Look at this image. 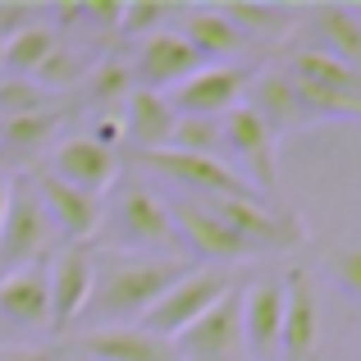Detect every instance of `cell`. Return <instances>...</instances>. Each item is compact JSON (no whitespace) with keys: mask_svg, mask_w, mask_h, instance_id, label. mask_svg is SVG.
<instances>
[{"mask_svg":"<svg viewBox=\"0 0 361 361\" xmlns=\"http://www.w3.org/2000/svg\"><path fill=\"white\" fill-rule=\"evenodd\" d=\"M183 270H188V261H169V256L92 252V293L78 316V329L87 334V329L137 325Z\"/></svg>","mask_w":361,"mask_h":361,"instance_id":"obj_1","label":"cell"},{"mask_svg":"<svg viewBox=\"0 0 361 361\" xmlns=\"http://www.w3.org/2000/svg\"><path fill=\"white\" fill-rule=\"evenodd\" d=\"M97 238L106 243L101 252H133V256H169V261H188L160 188L147 183L137 169H123L115 183H110V192L101 197V229H97Z\"/></svg>","mask_w":361,"mask_h":361,"instance_id":"obj_2","label":"cell"},{"mask_svg":"<svg viewBox=\"0 0 361 361\" xmlns=\"http://www.w3.org/2000/svg\"><path fill=\"white\" fill-rule=\"evenodd\" d=\"M279 69L298 92L302 115H307L311 128L361 119V69L334 60L325 51H311V46H283Z\"/></svg>","mask_w":361,"mask_h":361,"instance_id":"obj_3","label":"cell"},{"mask_svg":"<svg viewBox=\"0 0 361 361\" xmlns=\"http://www.w3.org/2000/svg\"><path fill=\"white\" fill-rule=\"evenodd\" d=\"M243 274L238 270H215V265H188L183 274H178L174 283H169L165 293H160V302L147 311V316L137 320L147 334L156 338H169L174 343L178 334H183L192 320H202L206 311L215 307V302L224 298V293L238 288Z\"/></svg>","mask_w":361,"mask_h":361,"instance_id":"obj_4","label":"cell"},{"mask_svg":"<svg viewBox=\"0 0 361 361\" xmlns=\"http://www.w3.org/2000/svg\"><path fill=\"white\" fill-rule=\"evenodd\" d=\"M202 206L220 224H229L256 256L298 252V247L307 243V224H302L288 206L265 202V197H215V202H202Z\"/></svg>","mask_w":361,"mask_h":361,"instance_id":"obj_5","label":"cell"},{"mask_svg":"<svg viewBox=\"0 0 361 361\" xmlns=\"http://www.w3.org/2000/svg\"><path fill=\"white\" fill-rule=\"evenodd\" d=\"M51 247H55V233H51L42 202H37L32 174H9L5 220H0V274L46 261Z\"/></svg>","mask_w":361,"mask_h":361,"instance_id":"obj_6","label":"cell"},{"mask_svg":"<svg viewBox=\"0 0 361 361\" xmlns=\"http://www.w3.org/2000/svg\"><path fill=\"white\" fill-rule=\"evenodd\" d=\"M325 348V307L320 283L307 265L283 270V320H279V353L274 361H316Z\"/></svg>","mask_w":361,"mask_h":361,"instance_id":"obj_7","label":"cell"},{"mask_svg":"<svg viewBox=\"0 0 361 361\" xmlns=\"http://www.w3.org/2000/svg\"><path fill=\"white\" fill-rule=\"evenodd\" d=\"M220 133H224V165H229L256 197L274 202V197H279V147L270 142V133L256 123V115L247 106L229 110V115L220 119Z\"/></svg>","mask_w":361,"mask_h":361,"instance_id":"obj_8","label":"cell"},{"mask_svg":"<svg viewBox=\"0 0 361 361\" xmlns=\"http://www.w3.org/2000/svg\"><path fill=\"white\" fill-rule=\"evenodd\" d=\"M247 82H252V60L243 64H202L192 78H183L174 92H165L169 110L178 119H224L243 106Z\"/></svg>","mask_w":361,"mask_h":361,"instance_id":"obj_9","label":"cell"},{"mask_svg":"<svg viewBox=\"0 0 361 361\" xmlns=\"http://www.w3.org/2000/svg\"><path fill=\"white\" fill-rule=\"evenodd\" d=\"M279 320H283V270H261L238 283V325L243 357L274 361L279 353Z\"/></svg>","mask_w":361,"mask_h":361,"instance_id":"obj_10","label":"cell"},{"mask_svg":"<svg viewBox=\"0 0 361 361\" xmlns=\"http://www.w3.org/2000/svg\"><path fill=\"white\" fill-rule=\"evenodd\" d=\"M37 169H46L51 178L78 188V192H92V197H106L110 183L123 174L119 151L101 147L97 137H87V133H69V137H60L51 147V156H46V165H37Z\"/></svg>","mask_w":361,"mask_h":361,"instance_id":"obj_11","label":"cell"},{"mask_svg":"<svg viewBox=\"0 0 361 361\" xmlns=\"http://www.w3.org/2000/svg\"><path fill=\"white\" fill-rule=\"evenodd\" d=\"M243 106L256 115V123H261L265 133H270L274 147H279V142H288V137L311 133L307 115H302L298 92H293V82L283 78L279 64H261V69H252V82H247Z\"/></svg>","mask_w":361,"mask_h":361,"instance_id":"obj_12","label":"cell"},{"mask_svg":"<svg viewBox=\"0 0 361 361\" xmlns=\"http://www.w3.org/2000/svg\"><path fill=\"white\" fill-rule=\"evenodd\" d=\"M32 188H37V202H42L46 220H51V233L64 247H87L101 229V197L78 192V188L51 178L46 169H32Z\"/></svg>","mask_w":361,"mask_h":361,"instance_id":"obj_13","label":"cell"},{"mask_svg":"<svg viewBox=\"0 0 361 361\" xmlns=\"http://www.w3.org/2000/svg\"><path fill=\"white\" fill-rule=\"evenodd\" d=\"M92 293V247H60L46 256V298H51V334L78 329Z\"/></svg>","mask_w":361,"mask_h":361,"instance_id":"obj_14","label":"cell"},{"mask_svg":"<svg viewBox=\"0 0 361 361\" xmlns=\"http://www.w3.org/2000/svg\"><path fill=\"white\" fill-rule=\"evenodd\" d=\"M128 64V78L137 92H156V97H165V92H174L183 78H192L197 69H202V60L192 55V46L174 32H160V37H147V42L133 46V60Z\"/></svg>","mask_w":361,"mask_h":361,"instance_id":"obj_15","label":"cell"},{"mask_svg":"<svg viewBox=\"0 0 361 361\" xmlns=\"http://www.w3.org/2000/svg\"><path fill=\"white\" fill-rule=\"evenodd\" d=\"M288 46H311L334 60L361 69V9L357 5H307L298 9V27H293Z\"/></svg>","mask_w":361,"mask_h":361,"instance_id":"obj_16","label":"cell"},{"mask_svg":"<svg viewBox=\"0 0 361 361\" xmlns=\"http://www.w3.org/2000/svg\"><path fill=\"white\" fill-rule=\"evenodd\" d=\"M174 353H178V361H247L243 357V325H238V288L224 293L202 320H192L174 338Z\"/></svg>","mask_w":361,"mask_h":361,"instance_id":"obj_17","label":"cell"},{"mask_svg":"<svg viewBox=\"0 0 361 361\" xmlns=\"http://www.w3.org/2000/svg\"><path fill=\"white\" fill-rule=\"evenodd\" d=\"M0 320L23 334H51V298H46V261L0 274Z\"/></svg>","mask_w":361,"mask_h":361,"instance_id":"obj_18","label":"cell"},{"mask_svg":"<svg viewBox=\"0 0 361 361\" xmlns=\"http://www.w3.org/2000/svg\"><path fill=\"white\" fill-rule=\"evenodd\" d=\"M73 357H82V361H178L169 338L147 334L142 325L87 329V334L73 338Z\"/></svg>","mask_w":361,"mask_h":361,"instance_id":"obj_19","label":"cell"},{"mask_svg":"<svg viewBox=\"0 0 361 361\" xmlns=\"http://www.w3.org/2000/svg\"><path fill=\"white\" fill-rule=\"evenodd\" d=\"M169 133H174V110H169V101L156 97V92L133 87V97L123 101V110H119V147H128L133 160H137V156H151V151H165Z\"/></svg>","mask_w":361,"mask_h":361,"instance_id":"obj_20","label":"cell"},{"mask_svg":"<svg viewBox=\"0 0 361 361\" xmlns=\"http://www.w3.org/2000/svg\"><path fill=\"white\" fill-rule=\"evenodd\" d=\"M178 37L192 46V55L202 64H243L247 60V42L229 27V18L215 5H188Z\"/></svg>","mask_w":361,"mask_h":361,"instance_id":"obj_21","label":"cell"},{"mask_svg":"<svg viewBox=\"0 0 361 361\" xmlns=\"http://www.w3.org/2000/svg\"><path fill=\"white\" fill-rule=\"evenodd\" d=\"M215 9L229 18V27L247 42V51L252 46H288L293 27H298V9H288V5H261V0H252V5H215Z\"/></svg>","mask_w":361,"mask_h":361,"instance_id":"obj_22","label":"cell"},{"mask_svg":"<svg viewBox=\"0 0 361 361\" xmlns=\"http://www.w3.org/2000/svg\"><path fill=\"white\" fill-rule=\"evenodd\" d=\"M78 101L87 110H97V119L106 115H119L123 101L133 97V78H128V64L119 60V55H101L97 64H87V73H82L78 87Z\"/></svg>","mask_w":361,"mask_h":361,"instance_id":"obj_23","label":"cell"},{"mask_svg":"<svg viewBox=\"0 0 361 361\" xmlns=\"http://www.w3.org/2000/svg\"><path fill=\"white\" fill-rule=\"evenodd\" d=\"M64 115L60 110H42V115H27V119H9L0 123V156L9 160H32L42 151H51L60 142Z\"/></svg>","mask_w":361,"mask_h":361,"instance_id":"obj_24","label":"cell"},{"mask_svg":"<svg viewBox=\"0 0 361 361\" xmlns=\"http://www.w3.org/2000/svg\"><path fill=\"white\" fill-rule=\"evenodd\" d=\"M60 46V32H55L51 23H32L27 32H18L14 42H5V55H0V73L5 78H32L37 69H42V60Z\"/></svg>","mask_w":361,"mask_h":361,"instance_id":"obj_25","label":"cell"},{"mask_svg":"<svg viewBox=\"0 0 361 361\" xmlns=\"http://www.w3.org/2000/svg\"><path fill=\"white\" fill-rule=\"evenodd\" d=\"M183 9L188 5H160V0H137V5H119V27L115 37L119 42H147V37L160 32H174L183 23Z\"/></svg>","mask_w":361,"mask_h":361,"instance_id":"obj_26","label":"cell"},{"mask_svg":"<svg viewBox=\"0 0 361 361\" xmlns=\"http://www.w3.org/2000/svg\"><path fill=\"white\" fill-rule=\"evenodd\" d=\"M82 73H87V55H82L78 46L60 42V46H55V51L42 60V69L32 73V82L46 92V97H69V92L82 82Z\"/></svg>","mask_w":361,"mask_h":361,"instance_id":"obj_27","label":"cell"},{"mask_svg":"<svg viewBox=\"0 0 361 361\" xmlns=\"http://www.w3.org/2000/svg\"><path fill=\"white\" fill-rule=\"evenodd\" d=\"M169 151H188V156L224 160V133H220V119H178V115H174Z\"/></svg>","mask_w":361,"mask_h":361,"instance_id":"obj_28","label":"cell"},{"mask_svg":"<svg viewBox=\"0 0 361 361\" xmlns=\"http://www.w3.org/2000/svg\"><path fill=\"white\" fill-rule=\"evenodd\" d=\"M42 110H55V97H46L32 78H5L0 73V123L42 115Z\"/></svg>","mask_w":361,"mask_h":361,"instance_id":"obj_29","label":"cell"},{"mask_svg":"<svg viewBox=\"0 0 361 361\" xmlns=\"http://www.w3.org/2000/svg\"><path fill=\"white\" fill-rule=\"evenodd\" d=\"M325 279L334 283L343 298H361V247L348 243V247H334V252L325 256Z\"/></svg>","mask_w":361,"mask_h":361,"instance_id":"obj_30","label":"cell"},{"mask_svg":"<svg viewBox=\"0 0 361 361\" xmlns=\"http://www.w3.org/2000/svg\"><path fill=\"white\" fill-rule=\"evenodd\" d=\"M42 18H46V5H9V0H0V46L14 42L18 32H27Z\"/></svg>","mask_w":361,"mask_h":361,"instance_id":"obj_31","label":"cell"},{"mask_svg":"<svg viewBox=\"0 0 361 361\" xmlns=\"http://www.w3.org/2000/svg\"><path fill=\"white\" fill-rule=\"evenodd\" d=\"M0 361H51V353H42L32 343H18V348H0Z\"/></svg>","mask_w":361,"mask_h":361,"instance_id":"obj_32","label":"cell"},{"mask_svg":"<svg viewBox=\"0 0 361 361\" xmlns=\"http://www.w3.org/2000/svg\"><path fill=\"white\" fill-rule=\"evenodd\" d=\"M5 192H9V174L0 169V220H5Z\"/></svg>","mask_w":361,"mask_h":361,"instance_id":"obj_33","label":"cell"},{"mask_svg":"<svg viewBox=\"0 0 361 361\" xmlns=\"http://www.w3.org/2000/svg\"><path fill=\"white\" fill-rule=\"evenodd\" d=\"M0 55H5V46H0Z\"/></svg>","mask_w":361,"mask_h":361,"instance_id":"obj_34","label":"cell"},{"mask_svg":"<svg viewBox=\"0 0 361 361\" xmlns=\"http://www.w3.org/2000/svg\"><path fill=\"white\" fill-rule=\"evenodd\" d=\"M78 361H82V357H78Z\"/></svg>","mask_w":361,"mask_h":361,"instance_id":"obj_35","label":"cell"}]
</instances>
